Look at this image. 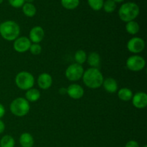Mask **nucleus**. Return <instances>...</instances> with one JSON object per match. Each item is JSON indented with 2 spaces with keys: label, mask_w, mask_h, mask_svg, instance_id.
I'll return each mask as SVG.
<instances>
[{
  "label": "nucleus",
  "mask_w": 147,
  "mask_h": 147,
  "mask_svg": "<svg viewBox=\"0 0 147 147\" xmlns=\"http://www.w3.org/2000/svg\"><path fill=\"white\" fill-rule=\"evenodd\" d=\"M83 80L84 84L88 88L91 89H96L100 88L103 84V74L98 68L90 67L84 71L83 75Z\"/></svg>",
  "instance_id": "1"
},
{
  "label": "nucleus",
  "mask_w": 147,
  "mask_h": 147,
  "mask_svg": "<svg viewBox=\"0 0 147 147\" xmlns=\"http://www.w3.org/2000/svg\"><path fill=\"white\" fill-rule=\"evenodd\" d=\"M20 33V25L16 22L7 20L0 24V34L5 40L14 41Z\"/></svg>",
  "instance_id": "2"
},
{
  "label": "nucleus",
  "mask_w": 147,
  "mask_h": 147,
  "mask_svg": "<svg viewBox=\"0 0 147 147\" xmlns=\"http://www.w3.org/2000/svg\"><path fill=\"white\" fill-rule=\"evenodd\" d=\"M140 9L139 5L133 1L122 4L119 9V17L124 22L133 21L139 16Z\"/></svg>",
  "instance_id": "3"
},
{
  "label": "nucleus",
  "mask_w": 147,
  "mask_h": 147,
  "mask_svg": "<svg viewBox=\"0 0 147 147\" xmlns=\"http://www.w3.org/2000/svg\"><path fill=\"white\" fill-rule=\"evenodd\" d=\"M30 109V103L25 98L19 97L12 100L10 104V111L13 115L22 117L29 113Z\"/></svg>",
  "instance_id": "4"
},
{
  "label": "nucleus",
  "mask_w": 147,
  "mask_h": 147,
  "mask_svg": "<svg viewBox=\"0 0 147 147\" xmlns=\"http://www.w3.org/2000/svg\"><path fill=\"white\" fill-rule=\"evenodd\" d=\"M15 83L21 90H27L34 86V78L32 74L29 72H20L15 77Z\"/></svg>",
  "instance_id": "5"
},
{
  "label": "nucleus",
  "mask_w": 147,
  "mask_h": 147,
  "mask_svg": "<svg viewBox=\"0 0 147 147\" xmlns=\"http://www.w3.org/2000/svg\"><path fill=\"white\" fill-rule=\"evenodd\" d=\"M84 73V69L81 65L73 63L69 65L65 70V76L70 81H78Z\"/></svg>",
  "instance_id": "6"
},
{
  "label": "nucleus",
  "mask_w": 147,
  "mask_h": 147,
  "mask_svg": "<svg viewBox=\"0 0 147 147\" xmlns=\"http://www.w3.org/2000/svg\"><path fill=\"white\" fill-rule=\"evenodd\" d=\"M126 65L129 70L134 72H138L144 68L146 65V61L142 56L135 55L130 56L127 59Z\"/></svg>",
  "instance_id": "7"
},
{
  "label": "nucleus",
  "mask_w": 147,
  "mask_h": 147,
  "mask_svg": "<svg viewBox=\"0 0 147 147\" xmlns=\"http://www.w3.org/2000/svg\"><path fill=\"white\" fill-rule=\"evenodd\" d=\"M127 49L129 52L134 54L140 53L144 50L145 42L141 37H134L130 39L127 42Z\"/></svg>",
  "instance_id": "8"
},
{
  "label": "nucleus",
  "mask_w": 147,
  "mask_h": 147,
  "mask_svg": "<svg viewBox=\"0 0 147 147\" xmlns=\"http://www.w3.org/2000/svg\"><path fill=\"white\" fill-rule=\"evenodd\" d=\"M32 42L30 39L27 37H17L14 41L13 47L16 52L20 53H24L30 50Z\"/></svg>",
  "instance_id": "9"
},
{
  "label": "nucleus",
  "mask_w": 147,
  "mask_h": 147,
  "mask_svg": "<svg viewBox=\"0 0 147 147\" xmlns=\"http://www.w3.org/2000/svg\"><path fill=\"white\" fill-rule=\"evenodd\" d=\"M132 103L136 109H144L147 106V95L144 92H138L132 97Z\"/></svg>",
  "instance_id": "10"
},
{
  "label": "nucleus",
  "mask_w": 147,
  "mask_h": 147,
  "mask_svg": "<svg viewBox=\"0 0 147 147\" xmlns=\"http://www.w3.org/2000/svg\"><path fill=\"white\" fill-rule=\"evenodd\" d=\"M30 40L31 42L33 43H40L42 40L44 39L45 31L43 28L40 26H35L30 30Z\"/></svg>",
  "instance_id": "11"
},
{
  "label": "nucleus",
  "mask_w": 147,
  "mask_h": 147,
  "mask_svg": "<svg viewBox=\"0 0 147 147\" xmlns=\"http://www.w3.org/2000/svg\"><path fill=\"white\" fill-rule=\"evenodd\" d=\"M67 94L71 98L78 100L80 99L84 95V90L83 87L78 84H71L67 88Z\"/></svg>",
  "instance_id": "12"
},
{
  "label": "nucleus",
  "mask_w": 147,
  "mask_h": 147,
  "mask_svg": "<svg viewBox=\"0 0 147 147\" xmlns=\"http://www.w3.org/2000/svg\"><path fill=\"white\" fill-rule=\"evenodd\" d=\"M37 84L42 90H47L51 87L53 84V78L47 73H41L37 78Z\"/></svg>",
  "instance_id": "13"
},
{
  "label": "nucleus",
  "mask_w": 147,
  "mask_h": 147,
  "mask_svg": "<svg viewBox=\"0 0 147 147\" xmlns=\"http://www.w3.org/2000/svg\"><path fill=\"white\" fill-rule=\"evenodd\" d=\"M102 86L108 93H115L118 91V83L113 78H108L104 79Z\"/></svg>",
  "instance_id": "14"
},
{
  "label": "nucleus",
  "mask_w": 147,
  "mask_h": 147,
  "mask_svg": "<svg viewBox=\"0 0 147 147\" xmlns=\"http://www.w3.org/2000/svg\"><path fill=\"white\" fill-rule=\"evenodd\" d=\"M89 65L93 68H98L100 65V56L98 53L96 52L90 53L88 55H87V60Z\"/></svg>",
  "instance_id": "15"
},
{
  "label": "nucleus",
  "mask_w": 147,
  "mask_h": 147,
  "mask_svg": "<svg viewBox=\"0 0 147 147\" xmlns=\"http://www.w3.org/2000/svg\"><path fill=\"white\" fill-rule=\"evenodd\" d=\"M20 144L22 147H32L34 140L33 136L30 133H23L20 136Z\"/></svg>",
  "instance_id": "16"
},
{
  "label": "nucleus",
  "mask_w": 147,
  "mask_h": 147,
  "mask_svg": "<svg viewBox=\"0 0 147 147\" xmlns=\"http://www.w3.org/2000/svg\"><path fill=\"white\" fill-rule=\"evenodd\" d=\"M40 93L37 89L36 88H32L29 89L27 90L25 93V98L27 101L30 103H34V102L37 101L40 98Z\"/></svg>",
  "instance_id": "17"
},
{
  "label": "nucleus",
  "mask_w": 147,
  "mask_h": 147,
  "mask_svg": "<svg viewBox=\"0 0 147 147\" xmlns=\"http://www.w3.org/2000/svg\"><path fill=\"white\" fill-rule=\"evenodd\" d=\"M22 8L24 15L28 17H34L37 13V9L32 3H24Z\"/></svg>",
  "instance_id": "18"
},
{
  "label": "nucleus",
  "mask_w": 147,
  "mask_h": 147,
  "mask_svg": "<svg viewBox=\"0 0 147 147\" xmlns=\"http://www.w3.org/2000/svg\"><path fill=\"white\" fill-rule=\"evenodd\" d=\"M118 96L123 101H129L131 100L133 97V93L131 90L128 88H122L118 91Z\"/></svg>",
  "instance_id": "19"
},
{
  "label": "nucleus",
  "mask_w": 147,
  "mask_h": 147,
  "mask_svg": "<svg viewBox=\"0 0 147 147\" xmlns=\"http://www.w3.org/2000/svg\"><path fill=\"white\" fill-rule=\"evenodd\" d=\"M140 30V27L138 22L136 21L133 20V21H130L129 22H126V30L129 34L134 35V34H137Z\"/></svg>",
  "instance_id": "20"
},
{
  "label": "nucleus",
  "mask_w": 147,
  "mask_h": 147,
  "mask_svg": "<svg viewBox=\"0 0 147 147\" xmlns=\"http://www.w3.org/2000/svg\"><path fill=\"white\" fill-rule=\"evenodd\" d=\"M60 3L66 9L73 10L78 7L80 4V0H61Z\"/></svg>",
  "instance_id": "21"
},
{
  "label": "nucleus",
  "mask_w": 147,
  "mask_h": 147,
  "mask_svg": "<svg viewBox=\"0 0 147 147\" xmlns=\"http://www.w3.org/2000/svg\"><path fill=\"white\" fill-rule=\"evenodd\" d=\"M15 141L10 135H5L0 140V147H14Z\"/></svg>",
  "instance_id": "22"
},
{
  "label": "nucleus",
  "mask_w": 147,
  "mask_h": 147,
  "mask_svg": "<svg viewBox=\"0 0 147 147\" xmlns=\"http://www.w3.org/2000/svg\"><path fill=\"white\" fill-rule=\"evenodd\" d=\"M74 58L76 62V63H78V64L82 65L83 63H86V60H87V54H86L84 50H78L75 53Z\"/></svg>",
  "instance_id": "23"
},
{
  "label": "nucleus",
  "mask_w": 147,
  "mask_h": 147,
  "mask_svg": "<svg viewBox=\"0 0 147 147\" xmlns=\"http://www.w3.org/2000/svg\"><path fill=\"white\" fill-rule=\"evenodd\" d=\"M103 9L106 13L113 12L116 9V3L113 0H106L103 2Z\"/></svg>",
  "instance_id": "24"
},
{
  "label": "nucleus",
  "mask_w": 147,
  "mask_h": 147,
  "mask_svg": "<svg viewBox=\"0 0 147 147\" xmlns=\"http://www.w3.org/2000/svg\"><path fill=\"white\" fill-rule=\"evenodd\" d=\"M89 7L94 11H99L103 8L104 0H87Z\"/></svg>",
  "instance_id": "25"
},
{
  "label": "nucleus",
  "mask_w": 147,
  "mask_h": 147,
  "mask_svg": "<svg viewBox=\"0 0 147 147\" xmlns=\"http://www.w3.org/2000/svg\"><path fill=\"white\" fill-rule=\"evenodd\" d=\"M29 50L34 55H40L41 53L42 47L38 43H33V44L31 45Z\"/></svg>",
  "instance_id": "26"
},
{
  "label": "nucleus",
  "mask_w": 147,
  "mask_h": 147,
  "mask_svg": "<svg viewBox=\"0 0 147 147\" xmlns=\"http://www.w3.org/2000/svg\"><path fill=\"white\" fill-rule=\"evenodd\" d=\"M9 4L14 8H20L24 4V0H8Z\"/></svg>",
  "instance_id": "27"
},
{
  "label": "nucleus",
  "mask_w": 147,
  "mask_h": 147,
  "mask_svg": "<svg viewBox=\"0 0 147 147\" xmlns=\"http://www.w3.org/2000/svg\"><path fill=\"white\" fill-rule=\"evenodd\" d=\"M125 147H139V144L137 142L134 140L129 141L125 145Z\"/></svg>",
  "instance_id": "28"
},
{
  "label": "nucleus",
  "mask_w": 147,
  "mask_h": 147,
  "mask_svg": "<svg viewBox=\"0 0 147 147\" xmlns=\"http://www.w3.org/2000/svg\"><path fill=\"white\" fill-rule=\"evenodd\" d=\"M5 114V108L1 103H0V119Z\"/></svg>",
  "instance_id": "29"
},
{
  "label": "nucleus",
  "mask_w": 147,
  "mask_h": 147,
  "mask_svg": "<svg viewBox=\"0 0 147 147\" xmlns=\"http://www.w3.org/2000/svg\"><path fill=\"white\" fill-rule=\"evenodd\" d=\"M4 130H5V123H4L3 121L0 119V134H2L4 131Z\"/></svg>",
  "instance_id": "30"
},
{
  "label": "nucleus",
  "mask_w": 147,
  "mask_h": 147,
  "mask_svg": "<svg viewBox=\"0 0 147 147\" xmlns=\"http://www.w3.org/2000/svg\"><path fill=\"white\" fill-rule=\"evenodd\" d=\"M59 93L61 95H65L67 93V88H61L59 89Z\"/></svg>",
  "instance_id": "31"
},
{
  "label": "nucleus",
  "mask_w": 147,
  "mask_h": 147,
  "mask_svg": "<svg viewBox=\"0 0 147 147\" xmlns=\"http://www.w3.org/2000/svg\"><path fill=\"white\" fill-rule=\"evenodd\" d=\"M113 1H114L115 2H116V4H117V3H121V2H123V1H124V0H113Z\"/></svg>",
  "instance_id": "32"
},
{
  "label": "nucleus",
  "mask_w": 147,
  "mask_h": 147,
  "mask_svg": "<svg viewBox=\"0 0 147 147\" xmlns=\"http://www.w3.org/2000/svg\"><path fill=\"white\" fill-rule=\"evenodd\" d=\"M34 0H24L25 3H32Z\"/></svg>",
  "instance_id": "33"
},
{
  "label": "nucleus",
  "mask_w": 147,
  "mask_h": 147,
  "mask_svg": "<svg viewBox=\"0 0 147 147\" xmlns=\"http://www.w3.org/2000/svg\"><path fill=\"white\" fill-rule=\"evenodd\" d=\"M4 1V0H0V4H2V2Z\"/></svg>",
  "instance_id": "34"
},
{
  "label": "nucleus",
  "mask_w": 147,
  "mask_h": 147,
  "mask_svg": "<svg viewBox=\"0 0 147 147\" xmlns=\"http://www.w3.org/2000/svg\"><path fill=\"white\" fill-rule=\"evenodd\" d=\"M144 147H147V146H146V145H144Z\"/></svg>",
  "instance_id": "35"
}]
</instances>
